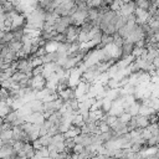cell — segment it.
I'll list each match as a JSON object with an SVG mask.
<instances>
[{"label": "cell", "instance_id": "1", "mask_svg": "<svg viewBox=\"0 0 159 159\" xmlns=\"http://www.w3.org/2000/svg\"><path fill=\"white\" fill-rule=\"evenodd\" d=\"M39 142L41 144V147H45L47 148L50 144H52V137L46 134V135H42V137H39Z\"/></svg>", "mask_w": 159, "mask_h": 159}, {"label": "cell", "instance_id": "2", "mask_svg": "<svg viewBox=\"0 0 159 159\" xmlns=\"http://www.w3.org/2000/svg\"><path fill=\"white\" fill-rule=\"evenodd\" d=\"M5 32H6L5 30H0V41L2 40V37H4V35H5Z\"/></svg>", "mask_w": 159, "mask_h": 159}]
</instances>
